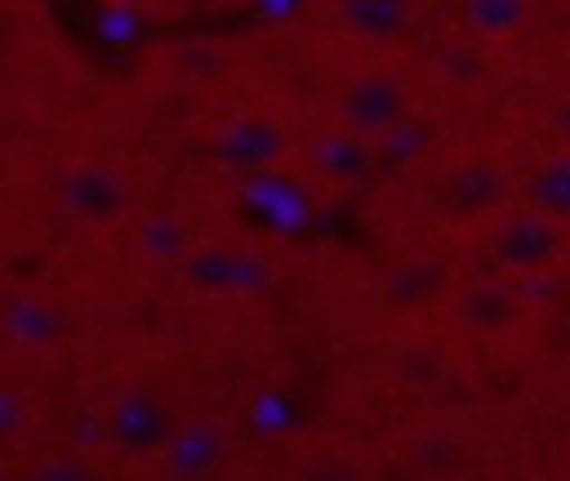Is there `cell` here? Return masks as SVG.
Wrapping results in <instances>:
<instances>
[{
    "label": "cell",
    "mask_w": 570,
    "mask_h": 481,
    "mask_svg": "<svg viewBox=\"0 0 570 481\" xmlns=\"http://www.w3.org/2000/svg\"><path fill=\"white\" fill-rule=\"evenodd\" d=\"M485 254L494 267L530 276V272H548L552 263L566 258V218L548 214L539 205L512 209L503 214L490 232H485Z\"/></svg>",
    "instance_id": "obj_1"
},
{
    "label": "cell",
    "mask_w": 570,
    "mask_h": 481,
    "mask_svg": "<svg viewBox=\"0 0 570 481\" xmlns=\"http://www.w3.org/2000/svg\"><path fill=\"white\" fill-rule=\"evenodd\" d=\"M405 116H410L405 85L396 76H387V71H365V76L347 80L343 94H338V125L356 129L365 138H383Z\"/></svg>",
    "instance_id": "obj_2"
},
{
    "label": "cell",
    "mask_w": 570,
    "mask_h": 481,
    "mask_svg": "<svg viewBox=\"0 0 570 481\" xmlns=\"http://www.w3.org/2000/svg\"><path fill=\"white\" fill-rule=\"evenodd\" d=\"M169 432H174V419L156 392H120L107 405V436L129 454L160 450L169 441Z\"/></svg>",
    "instance_id": "obj_3"
},
{
    "label": "cell",
    "mask_w": 570,
    "mask_h": 481,
    "mask_svg": "<svg viewBox=\"0 0 570 481\" xmlns=\"http://www.w3.org/2000/svg\"><path fill=\"white\" fill-rule=\"evenodd\" d=\"M58 200L85 223H116L129 205V192H125L120 174L85 160V165H71L58 174Z\"/></svg>",
    "instance_id": "obj_4"
},
{
    "label": "cell",
    "mask_w": 570,
    "mask_h": 481,
    "mask_svg": "<svg viewBox=\"0 0 570 481\" xmlns=\"http://www.w3.org/2000/svg\"><path fill=\"white\" fill-rule=\"evenodd\" d=\"M285 129L276 120H263V116H240L232 120L218 143H214V160L232 174H254V169H272L281 156H285Z\"/></svg>",
    "instance_id": "obj_5"
},
{
    "label": "cell",
    "mask_w": 570,
    "mask_h": 481,
    "mask_svg": "<svg viewBox=\"0 0 570 481\" xmlns=\"http://www.w3.org/2000/svg\"><path fill=\"white\" fill-rule=\"evenodd\" d=\"M374 165H379V143L356 129H338V134H325L312 143V169L330 187H356L370 178Z\"/></svg>",
    "instance_id": "obj_6"
},
{
    "label": "cell",
    "mask_w": 570,
    "mask_h": 481,
    "mask_svg": "<svg viewBox=\"0 0 570 481\" xmlns=\"http://www.w3.org/2000/svg\"><path fill=\"white\" fill-rule=\"evenodd\" d=\"M160 454H165V472L169 477H209L227 454V436H223L218 423L191 419V423H178L169 432Z\"/></svg>",
    "instance_id": "obj_7"
},
{
    "label": "cell",
    "mask_w": 570,
    "mask_h": 481,
    "mask_svg": "<svg viewBox=\"0 0 570 481\" xmlns=\"http://www.w3.org/2000/svg\"><path fill=\"white\" fill-rule=\"evenodd\" d=\"M334 18L361 40H396L414 22V0H334Z\"/></svg>",
    "instance_id": "obj_8"
},
{
    "label": "cell",
    "mask_w": 570,
    "mask_h": 481,
    "mask_svg": "<svg viewBox=\"0 0 570 481\" xmlns=\"http://www.w3.org/2000/svg\"><path fill=\"white\" fill-rule=\"evenodd\" d=\"M503 196H508V174H503L499 165H490V160H468V165H459V169L445 178V187H441V200H445V209H454V214H481V209L499 205Z\"/></svg>",
    "instance_id": "obj_9"
},
{
    "label": "cell",
    "mask_w": 570,
    "mask_h": 481,
    "mask_svg": "<svg viewBox=\"0 0 570 481\" xmlns=\"http://www.w3.org/2000/svg\"><path fill=\"white\" fill-rule=\"evenodd\" d=\"M0 330H4V338L18 343V347H45V343L58 338L62 316H58V307H53L49 298H40V294H13V298L0 307Z\"/></svg>",
    "instance_id": "obj_10"
},
{
    "label": "cell",
    "mask_w": 570,
    "mask_h": 481,
    "mask_svg": "<svg viewBox=\"0 0 570 481\" xmlns=\"http://www.w3.org/2000/svg\"><path fill=\"white\" fill-rule=\"evenodd\" d=\"M459 22L472 36L503 40L530 22V0H459Z\"/></svg>",
    "instance_id": "obj_11"
},
{
    "label": "cell",
    "mask_w": 570,
    "mask_h": 481,
    "mask_svg": "<svg viewBox=\"0 0 570 481\" xmlns=\"http://www.w3.org/2000/svg\"><path fill=\"white\" fill-rule=\"evenodd\" d=\"M459 316L472 325V330H503L517 321V294L499 281H481V285H468L459 294Z\"/></svg>",
    "instance_id": "obj_12"
},
{
    "label": "cell",
    "mask_w": 570,
    "mask_h": 481,
    "mask_svg": "<svg viewBox=\"0 0 570 481\" xmlns=\"http://www.w3.org/2000/svg\"><path fill=\"white\" fill-rule=\"evenodd\" d=\"M525 205H539L548 214L570 209V151H557L543 165H534V174L525 178Z\"/></svg>",
    "instance_id": "obj_13"
},
{
    "label": "cell",
    "mask_w": 570,
    "mask_h": 481,
    "mask_svg": "<svg viewBox=\"0 0 570 481\" xmlns=\"http://www.w3.org/2000/svg\"><path fill=\"white\" fill-rule=\"evenodd\" d=\"M138 254L142 258H151V263H183L187 258V249H191V236H187V227L178 223V218H165V214H156V218H147L142 227H138Z\"/></svg>",
    "instance_id": "obj_14"
},
{
    "label": "cell",
    "mask_w": 570,
    "mask_h": 481,
    "mask_svg": "<svg viewBox=\"0 0 570 481\" xmlns=\"http://www.w3.org/2000/svg\"><path fill=\"white\" fill-rule=\"evenodd\" d=\"M379 143V160H392V165H401V160H414L428 143H432V129L423 125V120H401V125H392L383 138H374Z\"/></svg>",
    "instance_id": "obj_15"
},
{
    "label": "cell",
    "mask_w": 570,
    "mask_h": 481,
    "mask_svg": "<svg viewBox=\"0 0 570 481\" xmlns=\"http://www.w3.org/2000/svg\"><path fill=\"white\" fill-rule=\"evenodd\" d=\"M232 267H236V254H227V249H205V254L187 258V276L196 285H232Z\"/></svg>",
    "instance_id": "obj_16"
},
{
    "label": "cell",
    "mask_w": 570,
    "mask_h": 481,
    "mask_svg": "<svg viewBox=\"0 0 570 481\" xmlns=\"http://www.w3.org/2000/svg\"><path fill=\"white\" fill-rule=\"evenodd\" d=\"M232 285L240 294H263L272 285V263L263 254H236V267H232Z\"/></svg>",
    "instance_id": "obj_17"
},
{
    "label": "cell",
    "mask_w": 570,
    "mask_h": 481,
    "mask_svg": "<svg viewBox=\"0 0 570 481\" xmlns=\"http://www.w3.org/2000/svg\"><path fill=\"white\" fill-rule=\"evenodd\" d=\"M22 428H27V396L0 383V441H13Z\"/></svg>",
    "instance_id": "obj_18"
},
{
    "label": "cell",
    "mask_w": 570,
    "mask_h": 481,
    "mask_svg": "<svg viewBox=\"0 0 570 481\" xmlns=\"http://www.w3.org/2000/svg\"><path fill=\"white\" fill-rule=\"evenodd\" d=\"M245 9L267 27H285L307 9V0H245Z\"/></svg>",
    "instance_id": "obj_19"
},
{
    "label": "cell",
    "mask_w": 570,
    "mask_h": 481,
    "mask_svg": "<svg viewBox=\"0 0 570 481\" xmlns=\"http://www.w3.org/2000/svg\"><path fill=\"white\" fill-rule=\"evenodd\" d=\"M254 419L263 428H285L289 423V401L285 396H258L254 401Z\"/></svg>",
    "instance_id": "obj_20"
},
{
    "label": "cell",
    "mask_w": 570,
    "mask_h": 481,
    "mask_svg": "<svg viewBox=\"0 0 570 481\" xmlns=\"http://www.w3.org/2000/svg\"><path fill=\"white\" fill-rule=\"evenodd\" d=\"M94 468L80 459H62V463H36V477H89Z\"/></svg>",
    "instance_id": "obj_21"
},
{
    "label": "cell",
    "mask_w": 570,
    "mask_h": 481,
    "mask_svg": "<svg viewBox=\"0 0 570 481\" xmlns=\"http://www.w3.org/2000/svg\"><path fill=\"white\" fill-rule=\"evenodd\" d=\"M557 129H561V138L570 143V94H566L561 107H557Z\"/></svg>",
    "instance_id": "obj_22"
},
{
    "label": "cell",
    "mask_w": 570,
    "mask_h": 481,
    "mask_svg": "<svg viewBox=\"0 0 570 481\" xmlns=\"http://www.w3.org/2000/svg\"><path fill=\"white\" fill-rule=\"evenodd\" d=\"M561 218H566V227H570V209H566V214H561Z\"/></svg>",
    "instance_id": "obj_23"
},
{
    "label": "cell",
    "mask_w": 570,
    "mask_h": 481,
    "mask_svg": "<svg viewBox=\"0 0 570 481\" xmlns=\"http://www.w3.org/2000/svg\"><path fill=\"white\" fill-rule=\"evenodd\" d=\"M566 338H570V316H566Z\"/></svg>",
    "instance_id": "obj_24"
}]
</instances>
